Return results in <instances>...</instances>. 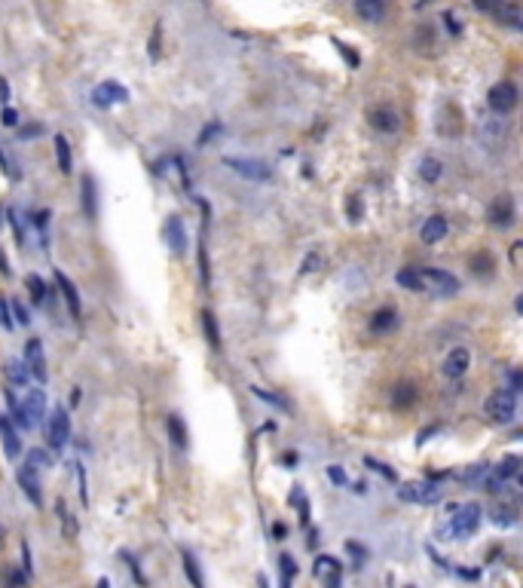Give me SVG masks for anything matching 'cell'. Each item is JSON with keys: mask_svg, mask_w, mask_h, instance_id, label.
<instances>
[{"mask_svg": "<svg viewBox=\"0 0 523 588\" xmlns=\"http://www.w3.org/2000/svg\"><path fill=\"white\" fill-rule=\"evenodd\" d=\"M43 417H46V392H43V389H28V392H25V399L19 401V408L13 411V420L22 429H34V426L43 423Z\"/></svg>", "mask_w": 523, "mask_h": 588, "instance_id": "cell-1", "label": "cell"}, {"mask_svg": "<svg viewBox=\"0 0 523 588\" xmlns=\"http://www.w3.org/2000/svg\"><path fill=\"white\" fill-rule=\"evenodd\" d=\"M450 512H453V518H450V537L453 539H468L481 524V508L474 503L450 506Z\"/></svg>", "mask_w": 523, "mask_h": 588, "instance_id": "cell-2", "label": "cell"}, {"mask_svg": "<svg viewBox=\"0 0 523 588\" xmlns=\"http://www.w3.org/2000/svg\"><path fill=\"white\" fill-rule=\"evenodd\" d=\"M441 487L434 484V481H404V484H398V499H404V503H416V506H434L441 503Z\"/></svg>", "mask_w": 523, "mask_h": 588, "instance_id": "cell-3", "label": "cell"}, {"mask_svg": "<svg viewBox=\"0 0 523 588\" xmlns=\"http://www.w3.org/2000/svg\"><path fill=\"white\" fill-rule=\"evenodd\" d=\"M514 414H517V399H514L511 389H496L486 399V417L496 420V423H511Z\"/></svg>", "mask_w": 523, "mask_h": 588, "instance_id": "cell-4", "label": "cell"}, {"mask_svg": "<svg viewBox=\"0 0 523 588\" xmlns=\"http://www.w3.org/2000/svg\"><path fill=\"white\" fill-rule=\"evenodd\" d=\"M416 273H420L422 285H425V292L431 288L434 294H444V297H450V294H456V292H459V279H456L453 273H447V270L425 267V270H416Z\"/></svg>", "mask_w": 523, "mask_h": 588, "instance_id": "cell-5", "label": "cell"}, {"mask_svg": "<svg viewBox=\"0 0 523 588\" xmlns=\"http://www.w3.org/2000/svg\"><path fill=\"white\" fill-rule=\"evenodd\" d=\"M224 165L239 172L242 178H251V181H270L272 178L270 165L263 160H251V156H224Z\"/></svg>", "mask_w": 523, "mask_h": 588, "instance_id": "cell-6", "label": "cell"}, {"mask_svg": "<svg viewBox=\"0 0 523 588\" xmlns=\"http://www.w3.org/2000/svg\"><path fill=\"white\" fill-rule=\"evenodd\" d=\"M68 438H70V417H68L65 408H56L49 414V423H46V442H49L52 451H61V447L68 444Z\"/></svg>", "mask_w": 523, "mask_h": 588, "instance_id": "cell-7", "label": "cell"}, {"mask_svg": "<svg viewBox=\"0 0 523 588\" xmlns=\"http://www.w3.org/2000/svg\"><path fill=\"white\" fill-rule=\"evenodd\" d=\"M517 99H520V92H517V86H514L511 80H499L490 89V95H486V101H490V108L496 113H508L517 108Z\"/></svg>", "mask_w": 523, "mask_h": 588, "instance_id": "cell-8", "label": "cell"}, {"mask_svg": "<svg viewBox=\"0 0 523 588\" xmlns=\"http://www.w3.org/2000/svg\"><path fill=\"white\" fill-rule=\"evenodd\" d=\"M25 371L34 374L40 383L49 377L46 374V356H43V344H40L37 337H31L28 344H25Z\"/></svg>", "mask_w": 523, "mask_h": 588, "instance_id": "cell-9", "label": "cell"}, {"mask_svg": "<svg viewBox=\"0 0 523 588\" xmlns=\"http://www.w3.org/2000/svg\"><path fill=\"white\" fill-rule=\"evenodd\" d=\"M514 199L508 196V193H502L499 199H493V206H490V212H486V221H490L493 227H511L514 224Z\"/></svg>", "mask_w": 523, "mask_h": 588, "instance_id": "cell-10", "label": "cell"}, {"mask_svg": "<svg viewBox=\"0 0 523 588\" xmlns=\"http://www.w3.org/2000/svg\"><path fill=\"white\" fill-rule=\"evenodd\" d=\"M129 99V92H126V86H120V83H101V86H95L92 89V101L99 104V108H111V104H122Z\"/></svg>", "mask_w": 523, "mask_h": 588, "instance_id": "cell-11", "label": "cell"}, {"mask_svg": "<svg viewBox=\"0 0 523 588\" xmlns=\"http://www.w3.org/2000/svg\"><path fill=\"white\" fill-rule=\"evenodd\" d=\"M370 126L377 129V132H398L401 129V113L395 108H374L370 111Z\"/></svg>", "mask_w": 523, "mask_h": 588, "instance_id": "cell-12", "label": "cell"}, {"mask_svg": "<svg viewBox=\"0 0 523 588\" xmlns=\"http://www.w3.org/2000/svg\"><path fill=\"white\" fill-rule=\"evenodd\" d=\"M165 242H168V249H172L175 254H184L187 251V233H184V224H181V218H168L165 221Z\"/></svg>", "mask_w": 523, "mask_h": 588, "instance_id": "cell-13", "label": "cell"}, {"mask_svg": "<svg viewBox=\"0 0 523 588\" xmlns=\"http://www.w3.org/2000/svg\"><path fill=\"white\" fill-rule=\"evenodd\" d=\"M56 282H58V288H61V294H65V304H68L70 315H74V319H80V315H83V306H80V292H77V285L70 282L65 273H58V270H56Z\"/></svg>", "mask_w": 523, "mask_h": 588, "instance_id": "cell-14", "label": "cell"}, {"mask_svg": "<svg viewBox=\"0 0 523 588\" xmlns=\"http://www.w3.org/2000/svg\"><path fill=\"white\" fill-rule=\"evenodd\" d=\"M315 573L322 576L324 588H340V561H336V558H318L315 561Z\"/></svg>", "mask_w": 523, "mask_h": 588, "instance_id": "cell-15", "label": "cell"}, {"mask_svg": "<svg viewBox=\"0 0 523 588\" xmlns=\"http://www.w3.org/2000/svg\"><path fill=\"white\" fill-rule=\"evenodd\" d=\"M398 322H401V315H398L392 306H383V310H377L370 315V328L377 331V334H386V331H395Z\"/></svg>", "mask_w": 523, "mask_h": 588, "instance_id": "cell-16", "label": "cell"}, {"mask_svg": "<svg viewBox=\"0 0 523 588\" xmlns=\"http://www.w3.org/2000/svg\"><path fill=\"white\" fill-rule=\"evenodd\" d=\"M447 230H450L447 218H441V215H431L429 221L422 224L420 236H422V242H441V239H444V236H447Z\"/></svg>", "mask_w": 523, "mask_h": 588, "instance_id": "cell-17", "label": "cell"}, {"mask_svg": "<svg viewBox=\"0 0 523 588\" xmlns=\"http://www.w3.org/2000/svg\"><path fill=\"white\" fill-rule=\"evenodd\" d=\"M468 365H472V356H468V349H453V353L444 358V374L447 377H462L468 371Z\"/></svg>", "mask_w": 523, "mask_h": 588, "instance_id": "cell-18", "label": "cell"}, {"mask_svg": "<svg viewBox=\"0 0 523 588\" xmlns=\"http://www.w3.org/2000/svg\"><path fill=\"white\" fill-rule=\"evenodd\" d=\"M80 193H83L86 215L95 221V218H99V190H95V178H92V175H83V190H80Z\"/></svg>", "mask_w": 523, "mask_h": 588, "instance_id": "cell-19", "label": "cell"}, {"mask_svg": "<svg viewBox=\"0 0 523 588\" xmlns=\"http://www.w3.org/2000/svg\"><path fill=\"white\" fill-rule=\"evenodd\" d=\"M0 432H4V451L10 460H15V456L22 453V442H19V435H15V429L6 423V417L0 414Z\"/></svg>", "mask_w": 523, "mask_h": 588, "instance_id": "cell-20", "label": "cell"}, {"mask_svg": "<svg viewBox=\"0 0 523 588\" xmlns=\"http://www.w3.org/2000/svg\"><path fill=\"white\" fill-rule=\"evenodd\" d=\"M19 484L25 487V496H28L34 506H40V503H43V496H40V481L34 478V472H31V469H19Z\"/></svg>", "mask_w": 523, "mask_h": 588, "instance_id": "cell-21", "label": "cell"}, {"mask_svg": "<svg viewBox=\"0 0 523 588\" xmlns=\"http://www.w3.org/2000/svg\"><path fill=\"white\" fill-rule=\"evenodd\" d=\"M355 13L361 15V19H367V22H379L386 15V6L379 4V0H358Z\"/></svg>", "mask_w": 523, "mask_h": 588, "instance_id": "cell-22", "label": "cell"}, {"mask_svg": "<svg viewBox=\"0 0 523 588\" xmlns=\"http://www.w3.org/2000/svg\"><path fill=\"white\" fill-rule=\"evenodd\" d=\"M56 160H58L61 175H70V169H74V160H70V144H68L65 135H56Z\"/></svg>", "mask_w": 523, "mask_h": 588, "instance_id": "cell-23", "label": "cell"}, {"mask_svg": "<svg viewBox=\"0 0 523 588\" xmlns=\"http://www.w3.org/2000/svg\"><path fill=\"white\" fill-rule=\"evenodd\" d=\"M202 331H206L211 349H220V331H218V319L211 310H202Z\"/></svg>", "mask_w": 523, "mask_h": 588, "instance_id": "cell-24", "label": "cell"}, {"mask_svg": "<svg viewBox=\"0 0 523 588\" xmlns=\"http://www.w3.org/2000/svg\"><path fill=\"white\" fill-rule=\"evenodd\" d=\"M496 15H499L502 22H508L511 28H520V22H523V10L517 4H502V6H496Z\"/></svg>", "mask_w": 523, "mask_h": 588, "instance_id": "cell-25", "label": "cell"}, {"mask_svg": "<svg viewBox=\"0 0 523 588\" xmlns=\"http://www.w3.org/2000/svg\"><path fill=\"white\" fill-rule=\"evenodd\" d=\"M420 175H422V181H438L441 175H444V163L441 160H434V156H425V160L420 163Z\"/></svg>", "mask_w": 523, "mask_h": 588, "instance_id": "cell-26", "label": "cell"}, {"mask_svg": "<svg viewBox=\"0 0 523 588\" xmlns=\"http://www.w3.org/2000/svg\"><path fill=\"white\" fill-rule=\"evenodd\" d=\"M395 282L401 285V288H410V292H425V285H422V279H420V273H416V270H398Z\"/></svg>", "mask_w": 523, "mask_h": 588, "instance_id": "cell-27", "label": "cell"}, {"mask_svg": "<svg viewBox=\"0 0 523 588\" xmlns=\"http://www.w3.org/2000/svg\"><path fill=\"white\" fill-rule=\"evenodd\" d=\"M181 558H184V570H187V576H190L193 588H206V582H202V576H199V564H196V558H193V551L184 549V551H181Z\"/></svg>", "mask_w": 523, "mask_h": 588, "instance_id": "cell-28", "label": "cell"}, {"mask_svg": "<svg viewBox=\"0 0 523 588\" xmlns=\"http://www.w3.org/2000/svg\"><path fill=\"white\" fill-rule=\"evenodd\" d=\"M6 380H10V389L13 386H28V371H25V365L22 362L6 365Z\"/></svg>", "mask_w": 523, "mask_h": 588, "instance_id": "cell-29", "label": "cell"}, {"mask_svg": "<svg viewBox=\"0 0 523 588\" xmlns=\"http://www.w3.org/2000/svg\"><path fill=\"white\" fill-rule=\"evenodd\" d=\"M486 478H490V463H477V466L462 472V481H468V484H484Z\"/></svg>", "mask_w": 523, "mask_h": 588, "instance_id": "cell-30", "label": "cell"}, {"mask_svg": "<svg viewBox=\"0 0 523 588\" xmlns=\"http://www.w3.org/2000/svg\"><path fill=\"white\" fill-rule=\"evenodd\" d=\"M168 435L178 447H187V429H184L181 417H168Z\"/></svg>", "mask_w": 523, "mask_h": 588, "instance_id": "cell-31", "label": "cell"}, {"mask_svg": "<svg viewBox=\"0 0 523 588\" xmlns=\"http://www.w3.org/2000/svg\"><path fill=\"white\" fill-rule=\"evenodd\" d=\"M279 567H282V588H291V579H294V573H297L294 558H291V555H282V558H279Z\"/></svg>", "mask_w": 523, "mask_h": 588, "instance_id": "cell-32", "label": "cell"}, {"mask_svg": "<svg viewBox=\"0 0 523 588\" xmlns=\"http://www.w3.org/2000/svg\"><path fill=\"white\" fill-rule=\"evenodd\" d=\"M25 285H28L34 304H43V301H46V285H43L40 276H28V282H25Z\"/></svg>", "mask_w": 523, "mask_h": 588, "instance_id": "cell-33", "label": "cell"}, {"mask_svg": "<svg viewBox=\"0 0 523 588\" xmlns=\"http://www.w3.org/2000/svg\"><path fill=\"white\" fill-rule=\"evenodd\" d=\"M28 469H49V453L46 451H31L28 453Z\"/></svg>", "mask_w": 523, "mask_h": 588, "instance_id": "cell-34", "label": "cell"}, {"mask_svg": "<svg viewBox=\"0 0 523 588\" xmlns=\"http://www.w3.org/2000/svg\"><path fill=\"white\" fill-rule=\"evenodd\" d=\"M202 249H199V267H202V282H211V273H208V251H206V233H202Z\"/></svg>", "mask_w": 523, "mask_h": 588, "instance_id": "cell-35", "label": "cell"}, {"mask_svg": "<svg viewBox=\"0 0 523 588\" xmlns=\"http://www.w3.org/2000/svg\"><path fill=\"white\" fill-rule=\"evenodd\" d=\"M0 328L13 331V315H10V301H4L0 297Z\"/></svg>", "mask_w": 523, "mask_h": 588, "instance_id": "cell-36", "label": "cell"}, {"mask_svg": "<svg viewBox=\"0 0 523 588\" xmlns=\"http://www.w3.org/2000/svg\"><path fill=\"white\" fill-rule=\"evenodd\" d=\"M10 310L15 313V322L19 325H28L31 319H28V306H25L22 301H10Z\"/></svg>", "mask_w": 523, "mask_h": 588, "instance_id": "cell-37", "label": "cell"}, {"mask_svg": "<svg viewBox=\"0 0 523 588\" xmlns=\"http://www.w3.org/2000/svg\"><path fill=\"white\" fill-rule=\"evenodd\" d=\"M220 132H224V126H220V123H211L208 129H202V132H199V144H208L211 138H218Z\"/></svg>", "mask_w": 523, "mask_h": 588, "instance_id": "cell-38", "label": "cell"}, {"mask_svg": "<svg viewBox=\"0 0 523 588\" xmlns=\"http://www.w3.org/2000/svg\"><path fill=\"white\" fill-rule=\"evenodd\" d=\"M367 466L374 469V472H379L383 478H389V481H395V472L386 466V463H379V460H374V456H367Z\"/></svg>", "mask_w": 523, "mask_h": 588, "instance_id": "cell-39", "label": "cell"}, {"mask_svg": "<svg viewBox=\"0 0 523 588\" xmlns=\"http://www.w3.org/2000/svg\"><path fill=\"white\" fill-rule=\"evenodd\" d=\"M493 521L502 524V527H505V524H514V508H496V512H493Z\"/></svg>", "mask_w": 523, "mask_h": 588, "instance_id": "cell-40", "label": "cell"}, {"mask_svg": "<svg viewBox=\"0 0 523 588\" xmlns=\"http://www.w3.org/2000/svg\"><path fill=\"white\" fill-rule=\"evenodd\" d=\"M416 396H413V386H398V396H395V405H410Z\"/></svg>", "mask_w": 523, "mask_h": 588, "instance_id": "cell-41", "label": "cell"}, {"mask_svg": "<svg viewBox=\"0 0 523 588\" xmlns=\"http://www.w3.org/2000/svg\"><path fill=\"white\" fill-rule=\"evenodd\" d=\"M10 224L15 227V242L25 245V233H22V224H19V215H15V208H10Z\"/></svg>", "mask_w": 523, "mask_h": 588, "instance_id": "cell-42", "label": "cell"}, {"mask_svg": "<svg viewBox=\"0 0 523 588\" xmlns=\"http://www.w3.org/2000/svg\"><path fill=\"white\" fill-rule=\"evenodd\" d=\"M327 478H331L334 484H346V472L340 466H327Z\"/></svg>", "mask_w": 523, "mask_h": 588, "instance_id": "cell-43", "label": "cell"}, {"mask_svg": "<svg viewBox=\"0 0 523 588\" xmlns=\"http://www.w3.org/2000/svg\"><path fill=\"white\" fill-rule=\"evenodd\" d=\"M0 123H4V126H19V113H15L13 108H4V117H0Z\"/></svg>", "mask_w": 523, "mask_h": 588, "instance_id": "cell-44", "label": "cell"}, {"mask_svg": "<svg viewBox=\"0 0 523 588\" xmlns=\"http://www.w3.org/2000/svg\"><path fill=\"white\" fill-rule=\"evenodd\" d=\"M58 512H61V518H65V524H68V537H74V521H70V512H68V506L65 503H58Z\"/></svg>", "mask_w": 523, "mask_h": 588, "instance_id": "cell-45", "label": "cell"}, {"mask_svg": "<svg viewBox=\"0 0 523 588\" xmlns=\"http://www.w3.org/2000/svg\"><path fill=\"white\" fill-rule=\"evenodd\" d=\"M336 46H340V52H343V58H346V61H352V65H358V56H355V52H352L349 46H343V43H336Z\"/></svg>", "mask_w": 523, "mask_h": 588, "instance_id": "cell-46", "label": "cell"}, {"mask_svg": "<svg viewBox=\"0 0 523 588\" xmlns=\"http://www.w3.org/2000/svg\"><path fill=\"white\" fill-rule=\"evenodd\" d=\"M0 99H4V101H10V83H6L4 77H0Z\"/></svg>", "mask_w": 523, "mask_h": 588, "instance_id": "cell-47", "label": "cell"}, {"mask_svg": "<svg viewBox=\"0 0 523 588\" xmlns=\"http://www.w3.org/2000/svg\"><path fill=\"white\" fill-rule=\"evenodd\" d=\"M349 215H352V218L361 215V203H358V199H349Z\"/></svg>", "mask_w": 523, "mask_h": 588, "instance_id": "cell-48", "label": "cell"}, {"mask_svg": "<svg viewBox=\"0 0 523 588\" xmlns=\"http://www.w3.org/2000/svg\"><path fill=\"white\" fill-rule=\"evenodd\" d=\"M444 22H447V28H450V31H453V34H459V25H456V19H453V15H450V13H444Z\"/></svg>", "mask_w": 523, "mask_h": 588, "instance_id": "cell-49", "label": "cell"}, {"mask_svg": "<svg viewBox=\"0 0 523 588\" xmlns=\"http://www.w3.org/2000/svg\"><path fill=\"white\" fill-rule=\"evenodd\" d=\"M0 169H4L6 175L13 172V165H10V160H6V156H4V151H0Z\"/></svg>", "mask_w": 523, "mask_h": 588, "instance_id": "cell-50", "label": "cell"}, {"mask_svg": "<svg viewBox=\"0 0 523 588\" xmlns=\"http://www.w3.org/2000/svg\"><path fill=\"white\" fill-rule=\"evenodd\" d=\"M0 273H4V276H10V267H6V261H4V254H0Z\"/></svg>", "mask_w": 523, "mask_h": 588, "instance_id": "cell-51", "label": "cell"}, {"mask_svg": "<svg viewBox=\"0 0 523 588\" xmlns=\"http://www.w3.org/2000/svg\"><path fill=\"white\" fill-rule=\"evenodd\" d=\"M99 588H111V582H108V579H101V582H99Z\"/></svg>", "mask_w": 523, "mask_h": 588, "instance_id": "cell-52", "label": "cell"}]
</instances>
